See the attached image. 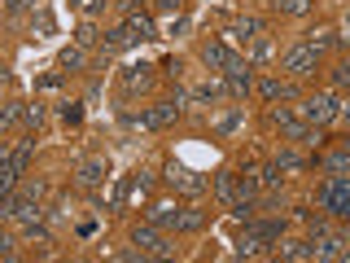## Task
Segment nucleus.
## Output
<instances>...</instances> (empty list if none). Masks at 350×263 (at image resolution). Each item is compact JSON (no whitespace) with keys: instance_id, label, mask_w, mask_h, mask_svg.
<instances>
[{"instance_id":"obj_7","label":"nucleus","mask_w":350,"mask_h":263,"mask_svg":"<svg viewBox=\"0 0 350 263\" xmlns=\"http://www.w3.org/2000/svg\"><path fill=\"white\" fill-rule=\"evenodd\" d=\"M315 259H342V263H350V237L346 233L320 237V241H315Z\"/></svg>"},{"instance_id":"obj_18","label":"nucleus","mask_w":350,"mask_h":263,"mask_svg":"<svg viewBox=\"0 0 350 263\" xmlns=\"http://www.w3.org/2000/svg\"><path fill=\"white\" fill-rule=\"evenodd\" d=\"M79 180H83V184H101V180H105V162H101V158L83 162V167H79Z\"/></svg>"},{"instance_id":"obj_29","label":"nucleus","mask_w":350,"mask_h":263,"mask_svg":"<svg viewBox=\"0 0 350 263\" xmlns=\"http://www.w3.org/2000/svg\"><path fill=\"white\" fill-rule=\"evenodd\" d=\"M197 97H202V101H211V97H219V84H202V88H197Z\"/></svg>"},{"instance_id":"obj_13","label":"nucleus","mask_w":350,"mask_h":263,"mask_svg":"<svg viewBox=\"0 0 350 263\" xmlns=\"http://www.w3.org/2000/svg\"><path fill=\"white\" fill-rule=\"evenodd\" d=\"M320 167H324L328 175H346V171H350V145L333 149V153H324V158H320Z\"/></svg>"},{"instance_id":"obj_28","label":"nucleus","mask_w":350,"mask_h":263,"mask_svg":"<svg viewBox=\"0 0 350 263\" xmlns=\"http://www.w3.org/2000/svg\"><path fill=\"white\" fill-rule=\"evenodd\" d=\"M36 31H40V36H53V18L49 14H36Z\"/></svg>"},{"instance_id":"obj_12","label":"nucleus","mask_w":350,"mask_h":263,"mask_svg":"<svg viewBox=\"0 0 350 263\" xmlns=\"http://www.w3.org/2000/svg\"><path fill=\"white\" fill-rule=\"evenodd\" d=\"M258 97H267V101H289V97H298V88L284 84V79H262L258 84Z\"/></svg>"},{"instance_id":"obj_19","label":"nucleus","mask_w":350,"mask_h":263,"mask_svg":"<svg viewBox=\"0 0 350 263\" xmlns=\"http://www.w3.org/2000/svg\"><path fill=\"white\" fill-rule=\"evenodd\" d=\"M271 9H276V14H306V9H311V0H267Z\"/></svg>"},{"instance_id":"obj_25","label":"nucleus","mask_w":350,"mask_h":263,"mask_svg":"<svg viewBox=\"0 0 350 263\" xmlns=\"http://www.w3.org/2000/svg\"><path fill=\"white\" fill-rule=\"evenodd\" d=\"M333 84L337 88H350V62H337L333 66Z\"/></svg>"},{"instance_id":"obj_10","label":"nucleus","mask_w":350,"mask_h":263,"mask_svg":"<svg viewBox=\"0 0 350 263\" xmlns=\"http://www.w3.org/2000/svg\"><path fill=\"white\" fill-rule=\"evenodd\" d=\"M123 27H127V36H131V40H158L153 22H149L145 14H136V9H127V22H123Z\"/></svg>"},{"instance_id":"obj_33","label":"nucleus","mask_w":350,"mask_h":263,"mask_svg":"<svg viewBox=\"0 0 350 263\" xmlns=\"http://www.w3.org/2000/svg\"><path fill=\"white\" fill-rule=\"evenodd\" d=\"M118 5H123V9H131V5H136V0H118Z\"/></svg>"},{"instance_id":"obj_11","label":"nucleus","mask_w":350,"mask_h":263,"mask_svg":"<svg viewBox=\"0 0 350 263\" xmlns=\"http://www.w3.org/2000/svg\"><path fill=\"white\" fill-rule=\"evenodd\" d=\"M202 62L211 66V71H228V62H232V53H228V44H219V40H211L202 49Z\"/></svg>"},{"instance_id":"obj_20","label":"nucleus","mask_w":350,"mask_h":263,"mask_svg":"<svg viewBox=\"0 0 350 263\" xmlns=\"http://www.w3.org/2000/svg\"><path fill=\"white\" fill-rule=\"evenodd\" d=\"M276 167H280V171H298V167H306V158H298L293 149H280V153H276Z\"/></svg>"},{"instance_id":"obj_5","label":"nucleus","mask_w":350,"mask_h":263,"mask_svg":"<svg viewBox=\"0 0 350 263\" xmlns=\"http://www.w3.org/2000/svg\"><path fill=\"white\" fill-rule=\"evenodd\" d=\"M224 84H228V92H232V97H245L250 88H254V66L232 58V62H228V71H224Z\"/></svg>"},{"instance_id":"obj_2","label":"nucleus","mask_w":350,"mask_h":263,"mask_svg":"<svg viewBox=\"0 0 350 263\" xmlns=\"http://www.w3.org/2000/svg\"><path fill=\"white\" fill-rule=\"evenodd\" d=\"M315 66H320V49H315V44H298V49L284 53L280 71H284V75H293V79H302V75H311Z\"/></svg>"},{"instance_id":"obj_8","label":"nucleus","mask_w":350,"mask_h":263,"mask_svg":"<svg viewBox=\"0 0 350 263\" xmlns=\"http://www.w3.org/2000/svg\"><path fill=\"white\" fill-rule=\"evenodd\" d=\"M224 36L232 40V44H250V40L262 36V22H258V18H237V22H228Z\"/></svg>"},{"instance_id":"obj_32","label":"nucleus","mask_w":350,"mask_h":263,"mask_svg":"<svg viewBox=\"0 0 350 263\" xmlns=\"http://www.w3.org/2000/svg\"><path fill=\"white\" fill-rule=\"evenodd\" d=\"M27 5H36V0H9V14H22Z\"/></svg>"},{"instance_id":"obj_27","label":"nucleus","mask_w":350,"mask_h":263,"mask_svg":"<svg viewBox=\"0 0 350 263\" xmlns=\"http://www.w3.org/2000/svg\"><path fill=\"white\" fill-rule=\"evenodd\" d=\"M44 123V105H27V127H40Z\"/></svg>"},{"instance_id":"obj_3","label":"nucleus","mask_w":350,"mask_h":263,"mask_svg":"<svg viewBox=\"0 0 350 263\" xmlns=\"http://www.w3.org/2000/svg\"><path fill=\"white\" fill-rule=\"evenodd\" d=\"M131 246H136L140 250V255H171V237L167 233H158V228H131Z\"/></svg>"},{"instance_id":"obj_21","label":"nucleus","mask_w":350,"mask_h":263,"mask_svg":"<svg viewBox=\"0 0 350 263\" xmlns=\"http://www.w3.org/2000/svg\"><path fill=\"white\" fill-rule=\"evenodd\" d=\"M267 118H271V123H276L280 132H284V127H293V123H298V118H293V110H284V105H276V110H271V114H267Z\"/></svg>"},{"instance_id":"obj_15","label":"nucleus","mask_w":350,"mask_h":263,"mask_svg":"<svg viewBox=\"0 0 350 263\" xmlns=\"http://www.w3.org/2000/svg\"><path fill=\"white\" fill-rule=\"evenodd\" d=\"M280 259H315V241H284Z\"/></svg>"},{"instance_id":"obj_6","label":"nucleus","mask_w":350,"mask_h":263,"mask_svg":"<svg viewBox=\"0 0 350 263\" xmlns=\"http://www.w3.org/2000/svg\"><path fill=\"white\" fill-rule=\"evenodd\" d=\"M180 114H184V97H171V101L145 110V114H140V123H145V127H171Z\"/></svg>"},{"instance_id":"obj_16","label":"nucleus","mask_w":350,"mask_h":263,"mask_svg":"<svg viewBox=\"0 0 350 263\" xmlns=\"http://www.w3.org/2000/svg\"><path fill=\"white\" fill-rule=\"evenodd\" d=\"M123 84L131 88V92H136V88H140V92H145V88L153 84V75H149V66H131V71H123Z\"/></svg>"},{"instance_id":"obj_24","label":"nucleus","mask_w":350,"mask_h":263,"mask_svg":"<svg viewBox=\"0 0 350 263\" xmlns=\"http://www.w3.org/2000/svg\"><path fill=\"white\" fill-rule=\"evenodd\" d=\"M271 53H276V49H271V40H254V62H271Z\"/></svg>"},{"instance_id":"obj_9","label":"nucleus","mask_w":350,"mask_h":263,"mask_svg":"<svg viewBox=\"0 0 350 263\" xmlns=\"http://www.w3.org/2000/svg\"><path fill=\"white\" fill-rule=\"evenodd\" d=\"M167 184H175V189H184V193H202V189H206L202 175H197V171H184V167H175V162L167 167Z\"/></svg>"},{"instance_id":"obj_17","label":"nucleus","mask_w":350,"mask_h":263,"mask_svg":"<svg viewBox=\"0 0 350 263\" xmlns=\"http://www.w3.org/2000/svg\"><path fill=\"white\" fill-rule=\"evenodd\" d=\"M254 233L262 237V241H280V233H284V219H258V224H250Z\"/></svg>"},{"instance_id":"obj_4","label":"nucleus","mask_w":350,"mask_h":263,"mask_svg":"<svg viewBox=\"0 0 350 263\" xmlns=\"http://www.w3.org/2000/svg\"><path fill=\"white\" fill-rule=\"evenodd\" d=\"M337 110H342V101H337L333 92H315V97H306V101H302V114L311 118V123H333Z\"/></svg>"},{"instance_id":"obj_31","label":"nucleus","mask_w":350,"mask_h":263,"mask_svg":"<svg viewBox=\"0 0 350 263\" xmlns=\"http://www.w3.org/2000/svg\"><path fill=\"white\" fill-rule=\"evenodd\" d=\"M153 5H158L162 14H175V9H180V0H153Z\"/></svg>"},{"instance_id":"obj_1","label":"nucleus","mask_w":350,"mask_h":263,"mask_svg":"<svg viewBox=\"0 0 350 263\" xmlns=\"http://www.w3.org/2000/svg\"><path fill=\"white\" fill-rule=\"evenodd\" d=\"M320 206L337 219H350V175H328L320 184Z\"/></svg>"},{"instance_id":"obj_22","label":"nucleus","mask_w":350,"mask_h":263,"mask_svg":"<svg viewBox=\"0 0 350 263\" xmlns=\"http://www.w3.org/2000/svg\"><path fill=\"white\" fill-rule=\"evenodd\" d=\"M83 62H88V58H83V49H66V53H62V66H66V71H79Z\"/></svg>"},{"instance_id":"obj_26","label":"nucleus","mask_w":350,"mask_h":263,"mask_svg":"<svg viewBox=\"0 0 350 263\" xmlns=\"http://www.w3.org/2000/svg\"><path fill=\"white\" fill-rule=\"evenodd\" d=\"M75 40H79V44H92L96 40V27H92V22H83V27L75 31Z\"/></svg>"},{"instance_id":"obj_30","label":"nucleus","mask_w":350,"mask_h":263,"mask_svg":"<svg viewBox=\"0 0 350 263\" xmlns=\"http://www.w3.org/2000/svg\"><path fill=\"white\" fill-rule=\"evenodd\" d=\"M70 5H79V9H88V14H96V9H101L105 0H70Z\"/></svg>"},{"instance_id":"obj_23","label":"nucleus","mask_w":350,"mask_h":263,"mask_svg":"<svg viewBox=\"0 0 350 263\" xmlns=\"http://www.w3.org/2000/svg\"><path fill=\"white\" fill-rule=\"evenodd\" d=\"M101 40L109 44V49H123V44H127L131 36H127V27H114V31H105V36H101Z\"/></svg>"},{"instance_id":"obj_14","label":"nucleus","mask_w":350,"mask_h":263,"mask_svg":"<svg viewBox=\"0 0 350 263\" xmlns=\"http://www.w3.org/2000/svg\"><path fill=\"white\" fill-rule=\"evenodd\" d=\"M215 193H219V202H228V206H232L237 197H241V189H237V175H232V171H219V175H215Z\"/></svg>"}]
</instances>
